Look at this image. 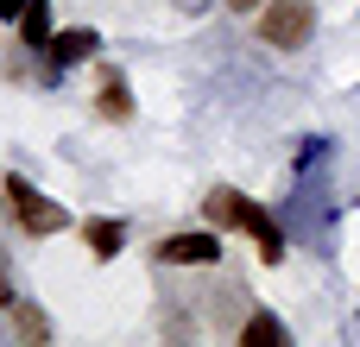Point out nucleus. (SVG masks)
<instances>
[{"instance_id": "nucleus-13", "label": "nucleus", "mask_w": 360, "mask_h": 347, "mask_svg": "<svg viewBox=\"0 0 360 347\" xmlns=\"http://www.w3.org/2000/svg\"><path fill=\"white\" fill-rule=\"evenodd\" d=\"M228 6H234V13H253V6H266V0H228Z\"/></svg>"}, {"instance_id": "nucleus-8", "label": "nucleus", "mask_w": 360, "mask_h": 347, "mask_svg": "<svg viewBox=\"0 0 360 347\" xmlns=\"http://www.w3.org/2000/svg\"><path fill=\"white\" fill-rule=\"evenodd\" d=\"M19 38H25L32 51H44V44L57 38V32H51V6H44V0H25V13H19Z\"/></svg>"}, {"instance_id": "nucleus-4", "label": "nucleus", "mask_w": 360, "mask_h": 347, "mask_svg": "<svg viewBox=\"0 0 360 347\" xmlns=\"http://www.w3.org/2000/svg\"><path fill=\"white\" fill-rule=\"evenodd\" d=\"M152 253H158V266H215L221 240H215V228H184V234H165Z\"/></svg>"}, {"instance_id": "nucleus-5", "label": "nucleus", "mask_w": 360, "mask_h": 347, "mask_svg": "<svg viewBox=\"0 0 360 347\" xmlns=\"http://www.w3.org/2000/svg\"><path fill=\"white\" fill-rule=\"evenodd\" d=\"M101 51V38L89 32V25H70V32H57L51 44H44V76H57V70H70V63H89Z\"/></svg>"}, {"instance_id": "nucleus-12", "label": "nucleus", "mask_w": 360, "mask_h": 347, "mask_svg": "<svg viewBox=\"0 0 360 347\" xmlns=\"http://www.w3.org/2000/svg\"><path fill=\"white\" fill-rule=\"evenodd\" d=\"M19 297H13V284H6V272H0V310H13Z\"/></svg>"}, {"instance_id": "nucleus-2", "label": "nucleus", "mask_w": 360, "mask_h": 347, "mask_svg": "<svg viewBox=\"0 0 360 347\" xmlns=\"http://www.w3.org/2000/svg\"><path fill=\"white\" fill-rule=\"evenodd\" d=\"M0 190H6V209H13V221H19V234H32V240H44V234H63L70 228V209L63 202H51L38 183H25L19 171H6L0 177Z\"/></svg>"}, {"instance_id": "nucleus-1", "label": "nucleus", "mask_w": 360, "mask_h": 347, "mask_svg": "<svg viewBox=\"0 0 360 347\" xmlns=\"http://www.w3.org/2000/svg\"><path fill=\"white\" fill-rule=\"evenodd\" d=\"M202 209H209V221H215V228H240V234H253V247H259V259H266V266H278V259H285V228H278L253 196H240V190L215 183V190L202 196Z\"/></svg>"}, {"instance_id": "nucleus-11", "label": "nucleus", "mask_w": 360, "mask_h": 347, "mask_svg": "<svg viewBox=\"0 0 360 347\" xmlns=\"http://www.w3.org/2000/svg\"><path fill=\"white\" fill-rule=\"evenodd\" d=\"M25 13V0H0V19H19Z\"/></svg>"}, {"instance_id": "nucleus-7", "label": "nucleus", "mask_w": 360, "mask_h": 347, "mask_svg": "<svg viewBox=\"0 0 360 347\" xmlns=\"http://www.w3.org/2000/svg\"><path fill=\"white\" fill-rule=\"evenodd\" d=\"M82 240H89V253H95V259H114V253L127 247V221L101 215V221H89V228H82Z\"/></svg>"}, {"instance_id": "nucleus-6", "label": "nucleus", "mask_w": 360, "mask_h": 347, "mask_svg": "<svg viewBox=\"0 0 360 347\" xmlns=\"http://www.w3.org/2000/svg\"><path fill=\"white\" fill-rule=\"evenodd\" d=\"M95 107H101V120H114V126H127V120H133V95H127V76H120V70H108V76H101Z\"/></svg>"}, {"instance_id": "nucleus-9", "label": "nucleus", "mask_w": 360, "mask_h": 347, "mask_svg": "<svg viewBox=\"0 0 360 347\" xmlns=\"http://www.w3.org/2000/svg\"><path fill=\"white\" fill-rule=\"evenodd\" d=\"M13 322H19V335H25V341H51V322H44L32 303H13Z\"/></svg>"}, {"instance_id": "nucleus-10", "label": "nucleus", "mask_w": 360, "mask_h": 347, "mask_svg": "<svg viewBox=\"0 0 360 347\" xmlns=\"http://www.w3.org/2000/svg\"><path fill=\"white\" fill-rule=\"evenodd\" d=\"M240 341H291V329H285L278 316H253V322L240 329Z\"/></svg>"}, {"instance_id": "nucleus-3", "label": "nucleus", "mask_w": 360, "mask_h": 347, "mask_svg": "<svg viewBox=\"0 0 360 347\" xmlns=\"http://www.w3.org/2000/svg\"><path fill=\"white\" fill-rule=\"evenodd\" d=\"M310 38H316V0H266L259 6V44L297 51Z\"/></svg>"}]
</instances>
